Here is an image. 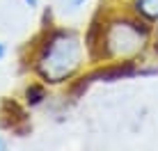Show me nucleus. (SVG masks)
<instances>
[{
  "label": "nucleus",
  "mask_w": 158,
  "mask_h": 151,
  "mask_svg": "<svg viewBox=\"0 0 158 151\" xmlns=\"http://www.w3.org/2000/svg\"><path fill=\"white\" fill-rule=\"evenodd\" d=\"M85 2H87V0H64V7H69V9H80Z\"/></svg>",
  "instance_id": "4"
},
{
  "label": "nucleus",
  "mask_w": 158,
  "mask_h": 151,
  "mask_svg": "<svg viewBox=\"0 0 158 151\" xmlns=\"http://www.w3.org/2000/svg\"><path fill=\"white\" fill-rule=\"evenodd\" d=\"M5 55H7V48H5V44H0V60H2Z\"/></svg>",
  "instance_id": "5"
},
{
  "label": "nucleus",
  "mask_w": 158,
  "mask_h": 151,
  "mask_svg": "<svg viewBox=\"0 0 158 151\" xmlns=\"http://www.w3.org/2000/svg\"><path fill=\"white\" fill-rule=\"evenodd\" d=\"M147 30L133 21H117L106 32V46L112 57H131L144 46Z\"/></svg>",
  "instance_id": "2"
},
{
  "label": "nucleus",
  "mask_w": 158,
  "mask_h": 151,
  "mask_svg": "<svg viewBox=\"0 0 158 151\" xmlns=\"http://www.w3.org/2000/svg\"><path fill=\"white\" fill-rule=\"evenodd\" d=\"M0 151H7V144H5V140L0 137Z\"/></svg>",
  "instance_id": "6"
},
{
  "label": "nucleus",
  "mask_w": 158,
  "mask_h": 151,
  "mask_svg": "<svg viewBox=\"0 0 158 151\" xmlns=\"http://www.w3.org/2000/svg\"><path fill=\"white\" fill-rule=\"evenodd\" d=\"M135 9L149 21H158V0H135Z\"/></svg>",
  "instance_id": "3"
},
{
  "label": "nucleus",
  "mask_w": 158,
  "mask_h": 151,
  "mask_svg": "<svg viewBox=\"0 0 158 151\" xmlns=\"http://www.w3.org/2000/svg\"><path fill=\"white\" fill-rule=\"evenodd\" d=\"M83 60V44L76 32H55L44 46L39 60H37V71L41 78L48 83H62V80L71 78L76 69L80 67Z\"/></svg>",
  "instance_id": "1"
}]
</instances>
